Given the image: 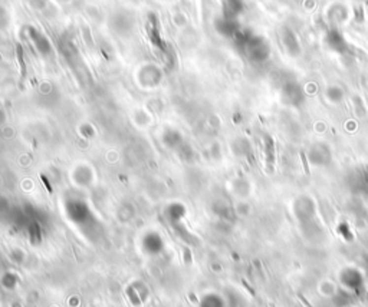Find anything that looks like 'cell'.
Listing matches in <instances>:
<instances>
[{
    "label": "cell",
    "mask_w": 368,
    "mask_h": 307,
    "mask_svg": "<svg viewBox=\"0 0 368 307\" xmlns=\"http://www.w3.org/2000/svg\"><path fill=\"white\" fill-rule=\"evenodd\" d=\"M32 43L35 46V49L40 55H49L52 52V45L48 40V37H45L42 33H37L35 31H32Z\"/></svg>",
    "instance_id": "cell-1"
}]
</instances>
